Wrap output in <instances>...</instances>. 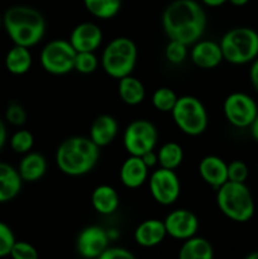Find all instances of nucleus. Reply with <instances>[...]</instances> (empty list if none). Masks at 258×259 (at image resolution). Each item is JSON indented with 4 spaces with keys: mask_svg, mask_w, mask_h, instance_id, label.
<instances>
[{
    "mask_svg": "<svg viewBox=\"0 0 258 259\" xmlns=\"http://www.w3.org/2000/svg\"><path fill=\"white\" fill-rule=\"evenodd\" d=\"M250 63H252V65H250L249 68V80L253 89H254L258 94V57L255 58L254 61H252Z\"/></svg>",
    "mask_w": 258,
    "mask_h": 259,
    "instance_id": "nucleus-37",
    "label": "nucleus"
},
{
    "mask_svg": "<svg viewBox=\"0 0 258 259\" xmlns=\"http://www.w3.org/2000/svg\"><path fill=\"white\" fill-rule=\"evenodd\" d=\"M23 180L17 168L0 162V204L12 201L22 189Z\"/></svg>",
    "mask_w": 258,
    "mask_h": 259,
    "instance_id": "nucleus-20",
    "label": "nucleus"
},
{
    "mask_svg": "<svg viewBox=\"0 0 258 259\" xmlns=\"http://www.w3.org/2000/svg\"><path fill=\"white\" fill-rule=\"evenodd\" d=\"M9 255L13 259H38V250L28 242H15Z\"/></svg>",
    "mask_w": 258,
    "mask_h": 259,
    "instance_id": "nucleus-35",
    "label": "nucleus"
},
{
    "mask_svg": "<svg viewBox=\"0 0 258 259\" xmlns=\"http://www.w3.org/2000/svg\"><path fill=\"white\" fill-rule=\"evenodd\" d=\"M3 25L12 42L30 48L46 34V19L39 10L27 5L10 7L3 17Z\"/></svg>",
    "mask_w": 258,
    "mask_h": 259,
    "instance_id": "nucleus-2",
    "label": "nucleus"
},
{
    "mask_svg": "<svg viewBox=\"0 0 258 259\" xmlns=\"http://www.w3.org/2000/svg\"><path fill=\"white\" fill-rule=\"evenodd\" d=\"M142 159H143V162L147 164L148 168H152V167H154L156 164H158V157H157V153L154 151L147 152L146 154L142 156Z\"/></svg>",
    "mask_w": 258,
    "mask_h": 259,
    "instance_id": "nucleus-38",
    "label": "nucleus"
},
{
    "mask_svg": "<svg viewBox=\"0 0 258 259\" xmlns=\"http://www.w3.org/2000/svg\"><path fill=\"white\" fill-rule=\"evenodd\" d=\"M214 250L209 240L201 237H192L185 240L179 253V259H212Z\"/></svg>",
    "mask_w": 258,
    "mask_h": 259,
    "instance_id": "nucleus-25",
    "label": "nucleus"
},
{
    "mask_svg": "<svg viewBox=\"0 0 258 259\" xmlns=\"http://www.w3.org/2000/svg\"><path fill=\"white\" fill-rule=\"evenodd\" d=\"M244 259H258V250H255V252H252L250 254H248Z\"/></svg>",
    "mask_w": 258,
    "mask_h": 259,
    "instance_id": "nucleus-43",
    "label": "nucleus"
},
{
    "mask_svg": "<svg viewBox=\"0 0 258 259\" xmlns=\"http://www.w3.org/2000/svg\"><path fill=\"white\" fill-rule=\"evenodd\" d=\"M249 131H250V136H252V138L258 143V115L255 116V119L253 120V123L250 124Z\"/></svg>",
    "mask_w": 258,
    "mask_h": 259,
    "instance_id": "nucleus-40",
    "label": "nucleus"
},
{
    "mask_svg": "<svg viewBox=\"0 0 258 259\" xmlns=\"http://www.w3.org/2000/svg\"><path fill=\"white\" fill-rule=\"evenodd\" d=\"M109 235L103 228L91 227L81 230L76 242L78 254L85 259H98L108 248Z\"/></svg>",
    "mask_w": 258,
    "mask_h": 259,
    "instance_id": "nucleus-13",
    "label": "nucleus"
},
{
    "mask_svg": "<svg viewBox=\"0 0 258 259\" xmlns=\"http://www.w3.org/2000/svg\"><path fill=\"white\" fill-rule=\"evenodd\" d=\"M257 204H258V197H257Z\"/></svg>",
    "mask_w": 258,
    "mask_h": 259,
    "instance_id": "nucleus-46",
    "label": "nucleus"
},
{
    "mask_svg": "<svg viewBox=\"0 0 258 259\" xmlns=\"http://www.w3.org/2000/svg\"><path fill=\"white\" fill-rule=\"evenodd\" d=\"M219 45L224 61L232 65H245L258 57V33L249 27L228 30Z\"/></svg>",
    "mask_w": 258,
    "mask_h": 259,
    "instance_id": "nucleus-6",
    "label": "nucleus"
},
{
    "mask_svg": "<svg viewBox=\"0 0 258 259\" xmlns=\"http://www.w3.org/2000/svg\"><path fill=\"white\" fill-rule=\"evenodd\" d=\"M199 175L205 184L217 191L228 181V163L218 156H206L200 161Z\"/></svg>",
    "mask_w": 258,
    "mask_h": 259,
    "instance_id": "nucleus-16",
    "label": "nucleus"
},
{
    "mask_svg": "<svg viewBox=\"0 0 258 259\" xmlns=\"http://www.w3.org/2000/svg\"><path fill=\"white\" fill-rule=\"evenodd\" d=\"M157 157H158L159 167L175 171L181 166L184 161V149L176 142H167L159 147Z\"/></svg>",
    "mask_w": 258,
    "mask_h": 259,
    "instance_id": "nucleus-26",
    "label": "nucleus"
},
{
    "mask_svg": "<svg viewBox=\"0 0 258 259\" xmlns=\"http://www.w3.org/2000/svg\"><path fill=\"white\" fill-rule=\"evenodd\" d=\"M190 58L195 66L204 70L218 67L224 61L219 43L207 39H199L192 45Z\"/></svg>",
    "mask_w": 258,
    "mask_h": 259,
    "instance_id": "nucleus-15",
    "label": "nucleus"
},
{
    "mask_svg": "<svg viewBox=\"0 0 258 259\" xmlns=\"http://www.w3.org/2000/svg\"><path fill=\"white\" fill-rule=\"evenodd\" d=\"M100 148L89 137L75 136L65 139L56 151V164L67 176H83L95 168Z\"/></svg>",
    "mask_w": 258,
    "mask_h": 259,
    "instance_id": "nucleus-3",
    "label": "nucleus"
},
{
    "mask_svg": "<svg viewBox=\"0 0 258 259\" xmlns=\"http://www.w3.org/2000/svg\"><path fill=\"white\" fill-rule=\"evenodd\" d=\"M179 96L172 89L159 88L152 95V104L154 109L161 113H171L177 103Z\"/></svg>",
    "mask_w": 258,
    "mask_h": 259,
    "instance_id": "nucleus-28",
    "label": "nucleus"
},
{
    "mask_svg": "<svg viewBox=\"0 0 258 259\" xmlns=\"http://www.w3.org/2000/svg\"><path fill=\"white\" fill-rule=\"evenodd\" d=\"M167 235L174 239L186 240L195 237L199 230V219L187 209H177L169 212L163 220Z\"/></svg>",
    "mask_w": 258,
    "mask_h": 259,
    "instance_id": "nucleus-12",
    "label": "nucleus"
},
{
    "mask_svg": "<svg viewBox=\"0 0 258 259\" xmlns=\"http://www.w3.org/2000/svg\"><path fill=\"white\" fill-rule=\"evenodd\" d=\"M217 205L220 211L235 223H247L253 218L255 202L245 184L227 181L217 190Z\"/></svg>",
    "mask_w": 258,
    "mask_h": 259,
    "instance_id": "nucleus-4",
    "label": "nucleus"
},
{
    "mask_svg": "<svg viewBox=\"0 0 258 259\" xmlns=\"http://www.w3.org/2000/svg\"><path fill=\"white\" fill-rule=\"evenodd\" d=\"M86 10L99 19H111L121 8V0H83Z\"/></svg>",
    "mask_w": 258,
    "mask_h": 259,
    "instance_id": "nucleus-27",
    "label": "nucleus"
},
{
    "mask_svg": "<svg viewBox=\"0 0 258 259\" xmlns=\"http://www.w3.org/2000/svg\"><path fill=\"white\" fill-rule=\"evenodd\" d=\"M99 66V58L95 52H77L75 58V68L73 70L82 75L95 72Z\"/></svg>",
    "mask_w": 258,
    "mask_h": 259,
    "instance_id": "nucleus-31",
    "label": "nucleus"
},
{
    "mask_svg": "<svg viewBox=\"0 0 258 259\" xmlns=\"http://www.w3.org/2000/svg\"><path fill=\"white\" fill-rule=\"evenodd\" d=\"M187 47L189 46H186L185 43L179 42V40L169 39L166 48H164V57L172 65H180V63H182L186 60L187 55H189Z\"/></svg>",
    "mask_w": 258,
    "mask_h": 259,
    "instance_id": "nucleus-30",
    "label": "nucleus"
},
{
    "mask_svg": "<svg viewBox=\"0 0 258 259\" xmlns=\"http://www.w3.org/2000/svg\"><path fill=\"white\" fill-rule=\"evenodd\" d=\"M76 51L66 39H53L40 51V66L51 75H66L75 68Z\"/></svg>",
    "mask_w": 258,
    "mask_h": 259,
    "instance_id": "nucleus-8",
    "label": "nucleus"
},
{
    "mask_svg": "<svg viewBox=\"0 0 258 259\" xmlns=\"http://www.w3.org/2000/svg\"><path fill=\"white\" fill-rule=\"evenodd\" d=\"M18 172L23 182H37L47 172V161L40 153L28 152L19 162Z\"/></svg>",
    "mask_w": 258,
    "mask_h": 259,
    "instance_id": "nucleus-21",
    "label": "nucleus"
},
{
    "mask_svg": "<svg viewBox=\"0 0 258 259\" xmlns=\"http://www.w3.org/2000/svg\"><path fill=\"white\" fill-rule=\"evenodd\" d=\"M149 192L154 201L163 206L175 204L181 194V182L174 169L159 167L149 176Z\"/></svg>",
    "mask_w": 258,
    "mask_h": 259,
    "instance_id": "nucleus-11",
    "label": "nucleus"
},
{
    "mask_svg": "<svg viewBox=\"0 0 258 259\" xmlns=\"http://www.w3.org/2000/svg\"><path fill=\"white\" fill-rule=\"evenodd\" d=\"M119 132V124L114 116L109 114H101L96 116L90 128V136L89 138L99 147L109 146L114 139L116 138Z\"/></svg>",
    "mask_w": 258,
    "mask_h": 259,
    "instance_id": "nucleus-18",
    "label": "nucleus"
},
{
    "mask_svg": "<svg viewBox=\"0 0 258 259\" xmlns=\"http://www.w3.org/2000/svg\"><path fill=\"white\" fill-rule=\"evenodd\" d=\"M2 24H3V18L0 17V27H2Z\"/></svg>",
    "mask_w": 258,
    "mask_h": 259,
    "instance_id": "nucleus-44",
    "label": "nucleus"
},
{
    "mask_svg": "<svg viewBox=\"0 0 258 259\" xmlns=\"http://www.w3.org/2000/svg\"><path fill=\"white\" fill-rule=\"evenodd\" d=\"M17 242L13 230L5 223L0 222V258L10 254L13 245Z\"/></svg>",
    "mask_w": 258,
    "mask_h": 259,
    "instance_id": "nucleus-34",
    "label": "nucleus"
},
{
    "mask_svg": "<svg viewBox=\"0 0 258 259\" xmlns=\"http://www.w3.org/2000/svg\"><path fill=\"white\" fill-rule=\"evenodd\" d=\"M5 141H7V128H5V124L3 121V119L0 118V151L4 147Z\"/></svg>",
    "mask_w": 258,
    "mask_h": 259,
    "instance_id": "nucleus-39",
    "label": "nucleus"
},
{
    "mask_svg": "<svg viewBox=\"0 0 258 259\" xmlns=\"http://www.w3.org/2000/svg\"><path fill=\"white\" fill-rule=\"evenodd\" d=\"M5 119L15 126H22L27 121V111L19 103H10L5 110Z\"/></svg>",
    "mask_w": 258,
    "mask_h": 259,
    "instance_id": "nucleus-33",
    "label": "nucleus"
},
{
    "mask_svg": "<svg viewBox=\"0 0 258 259\" xmlns=\"http://www.w3.org/2000/svg\"><path fill=\"white\" fill-rule=\"evenodd\" d=\"M68 42L76 52H95L103 42V32L95 23H80L72 29Z\"/></svg>",
    "mask_w": 258,
    "mask_h": 259,
    "instance_id": "nucleus-14",
    "label": "nucleus"
},
{
    "mask_svg": "<svg viewBox=\"0 0 258 259\" xmlns=\"http://www.w3.org/2000/svg\"><path fill=\"white\" fill-rule=\"evenodd\" d=\"M167 235L164 223L158 219H148L142 222L134 230V240L144 248L156 247Z\"/></svg>",
    "mask_w": 258,
    "mask_h": 259,
    "instance_id": "nucleus-19",
    "label": "nucleus"
},
{
    "mask_svg": "<svg viewBox=\"0 0 258 259\" xmlns=\"http://www.w3.org/2000/svg\"><path fill=\"white\" fill-rule=\"evenodd\" d=\"M120 197L118 191L109 185L95 187L91 194V205L96 212L101 215H110L118 210Z\"/></svg>",
    "mask_w": 258,
    "mask_h": 259,
    "instance_id": "nucleus-22",
    "label": "nucleus"
},
{
    "mask_svg": "<svg viewBox=\"0 0 258 259\" xmlns=\"http://www.w3.org/2000/svg\"><path fill=\"white\" fill-rule=\"evenodd\" d=\"M32 61L29 48L14 45L5 56V67L13 75H24L32 67Z\"/></svg>",
    "mask_w": 258,
    "mask_h": 259,
    "instance_id": "nucleus-24",
    "label": "nucleus"
},
{
    "mask_svg": "<svg viewBox=\"0 0 258 259\" xmlns=\"http://www.w3.org/2000/svg\"><path fill=\"white\" fill-rule=\"evenodd\" d=\"M171 115L177 128L186 136L197 137L207 128V111L195 96H180Z\"/></svg>",
    "mask_w": 258,
    "mask_h": 259,
    "instance_id": "nucleus-7",
    "label": "nucleus"
},
{
    "mask_svg": "<svg viewBox=\"0 0 258 259\" xmlns=\"http://www.w3.org/2000/svg\"><path fill=\"white\" fill-rule=\"evenodd\" d=\"M228 2H229L230 4L234 5V7H243V5L247 4L249 0H228Z\"/></svg>",
    "mask_w": 258,
    "mask_h": 259,
    "instance_id": "nucleus-42",
    "label": "nucleus"
},
{
    "mask_svg": "<svg viewBox=\"0 0 258 259\" xmlns=\"http://www.w3.org/2000/svg\"><path fill=\"white\" fill-rule=\"evenodd\" d=\"M98 259H136L133 253L129 250L124 249V248H106L103 252V254L99 255Z\"/></svg>",
    "mask_w": 258,
    "mask_h": 259,
    "instance_id": "nucleus-36",
    "label": "nucleus"
},
{
    "mask_svg": "<svg viewBox=\"0 0 258 259\" xmlns=\"http://www.w3.org/2000/svg\"><path fill=\"white\" fill-rule=\"evenodd\" d=\"M149 168L144 163L142 157L129 156L121 163L119 177L121 184L128 189H138L148 180Z\"/></svg>",
    "mask_w": 258,
    "mask_h": 259,
    "instance_id": "nucleus-17",
    "label": "nucleus"
},
{
    "mask_svg": "<svg viewBox=\"0 0 258 259\" xmlns=\"http://www.w3.org/2000/svg\"><path fill=\"white\" fill-rule=\"evenodd\" d=\"M162 27L169 39L191 46L204 34L206 14L196 0H174L163 10Z\"/></svg>",
    "mask_w": 258,
    "mask_h": 259,
    "instance_id": "nucleus-1",
    "label": "nucleus"
},
{
    "mask_svg": "<svg viewBox=\"0 0 258 259\" xmlns=\"http://www.w3.org/2000/svg\"><path fill=\"white\" fill-rule=\"evenodd\" d=\"M257 175H258V163H257Z\"/></svg>",
    "mask_w": 258,
    "mask_h": 259,
    "instance_id": "nucleus-45",
    "label": "nucleus"
},
{
    "mask_svg": "<svg viewBox=\"0 0 258 259\" xmlns=\"http://www.w3.org/2000/svg\"><path fill=\"white\" fill-rule=\"evenodd\" d=\"M34 146V137L27 129H19L10 138V147L15 153L25 154Z\"/></svg>",
    "mask_w": 258,
    "mask_h": 259,
    "instance_id": "nucleus-29",
    "label": "nucleus"
},
{
    "mask_svg": "<svg viewBox=\"0 0 258 259\" xmlns=\"http://www.w3.org/2000/svg\"><path fill=\"white\" fill-rule=\"evenodd\" d=\"M201 2H202V4L206 5V7L218 8V7H220V5L225 4L228 0H201Z\"/></svg>",
    "mask_w": 258,
    "mask_h": 259,
    "instance_id": "nucleus-41",
    "label": "nucleus"
},
{
    "mask_svg": "<svg viewBox=\"0 0 258 259\" xmlns=\"http://www.w3.org/2000/svg\"><path fill=\"white\" fill-rule=\"evenodd\" d=\"M248 175H249L248 166L240 159H235L228 163V181L245 184Z\"/></svg>",
    "mask_w": 258,
    "mask_h": 259,
    "instance_id": "nucleus-32",
    "label": "nucleus"
},
{
    "mask_svg": "<svg viewBox=\"0 0 258 259\" xmlns=\"http://www.w3.org/2000/svg\"><path fill=\"white\" fill-rule=\"evenodd\" d=\"M157 142V128L146 119H137L129 123L123 134V146L129 156L142 157L147 152L154 151Z\"/></svg>",
    "mask_w": 258,
    "mask_h": 259,
    "instance_id": "nucleus-9",
    "label": "nucleus"
},
{
    "mask_svg": "<svg viewBox=\"0 0 258 259\" xmlns=\"http://www.w3.org/2000/svg\"><path fill=\"white\" fill-rule=\"evenodd\" d=\"M223 111L228 123L239 129L249 128L258 115V105L254 99L245 93H232L225 98Z\"/></svg>",
    "mask_w": 258,
    "mask_h": 259,
    "instance_id": "nucleus-10",
    "label": "nucleus"
},
{
    "mask_svg": "<svg viewBox=\"0 0 258 259\" xmlns=\"http://www.w3.org/2000/svg\"><path fill=\"white\" fill-rule=\"evenodd\" d=\"M138 57L136 43L128 37H116L104 48L101 55V67L106 75L113 78L125 77L132 75Z\"/></svg>",
    "mask_w": 258,
    "mask_h": 259,
    "instance_id": "nucleus-5",
    "label": "nucleus"
},
{
    "mask_svg": "<svg viewBox=\"0 0 258 259\" xmlns=\"http://www.w3.org/2000/svg\"><path fill=\"white\" fill-rule=\"evenodd\" d=\"M118 94L120 100L126 105H138L146 98V89L142 81L129 75L118 80Z\"/></svg>",
    "mask_w": 258,
    "mask_h": 259,
    "instance_id": "nucleus-23",
    "label": "nucleus"
}]
</instances>
